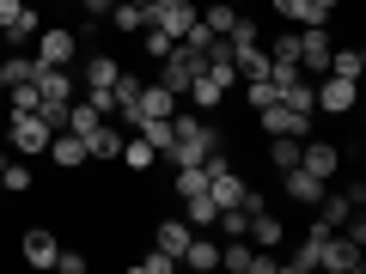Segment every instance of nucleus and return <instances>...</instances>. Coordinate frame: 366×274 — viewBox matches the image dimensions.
<instances>
[{
    "mask_svg": "<svg viewBox=\"0 0 366 274\" xmlns=\"http://www.w3.org/2000/svg\"><path fill=\"white\" fill-rule=\"evenodd\" d=\"M208 153H220V134H214L202 116H183V110H177V116H171V146H165V158H171V165H202Z\"/></svg>",
    "mask_w": 366,
    "mask_h": 274,
    "instance_id": "nucleus-1",
    "label": "nucleus"
},
{
    "mask_svg": "<svg viewBox=\"0 0 366 274\" xmlns=\"http://www.w3.org/2000/svg\"><path fill=\"white\" fill-rule=\"evenodd\" d=\"M49 122H43V110H13V122H6V146L13 153H25V158H37V153H49Z\"/></svg>",
    "mask_w": 366,
    "mask_h": 274,
    "instance_id": "nucleus-2",
    "label": "nucleus"
},
{
    "mask_svg": "<svg viewBox=\"0 0 366 274\" xmlns=\"http://www.w3.org/2000/svg\"><path fill=\"white\" fill-rule=\"evenodd\" d=\"M196 73H202V55H196V49H183V43H171V55L159 61V86H165V91H177V98H183Z\"/></svg>",
    "mask_w": 366,
    "mask_h": 274,
    "instance_id": "nucleus-3",
    "label": "nucleus"
},
{
    "mask_svg": "<svg viewBox=\"0 0 366 274\" xmlns=\"http://www.w3.org/2000/svg\"><path fill=\"white\" fill-rule=\"evenodd\" d=\"M220 268H232V274H274L281 262L274 256H262L250 238H232V244H220Z\"/></svg>",
    "mask_w": 366,
    "mask_h": 274,
    "instance_id": "nucleus-4",
    "label": "nucleus"
},
{
    "mask_svg": "<svg viewBox=\"0 0 366 274\" xmlns=\"http://www.w3.org/2000/svg\"><path fill=\"white\" fill-rule=\"evenodd\" d=\"M312 104H317V110H330V116H354V79L330 73L324 86H312Z\"/></svg>",
    "mask_w": 366,
    "mask_h": 274,
    "instance_id": "nucleus-5",
    "label": "nucleus"
},
{
    "mask_svg": "<svg viewBox=\"0 0 366 274\" xmlns=\"http://www.w3.org/2000/svg\"><path fill=\"white\" fill-rule=\"evenodd\" d=\"M74 55H79V37H74V31H61V25H55V31H37V61H43V67H67Z\"/></svg>",
    "mask_w": 366,
    "mask_h": 274,
    "instance_id": "nucleus-6",
    "label": "nucleus"
},
{
    "mask_svg": "<svg viewBox=\"0 0 366 274\" xmlns=\"http://www.w3.org/2000/svg\"><path fill=\"white\" fill-rule=\"evenodd\" d=\"M117 73H122V67L110 61V55H92V61H86V91H92V104L104 110V116H110V86H117Z\"/></svg>",
    "mask_w": 366,
    "mask_h": 274,
    "instance_id": "nucleus-7",
    "label": "nucleus"
},
{
    "mask_svg": "<svg viewBox=\"0 0 366 274\" xmlns=\"http://www.w3.org/2000/svg\"><path fill=\"white\" fill-rule=\"evenodd\" d=\"M244 238H250L257 250H274L281 238H287V225H281V213H269V201H262V208H250V225H244Z\"/></svg>",
    "mask_w": 366,
    "mask_h": 274,
    "instance_id": "nucleus-8",
    "label": "nucleus"
},
{
    "mask_svg": "<svg viewBox=\"0 0 366 274\" xmlns=\"http://www.w3.org/2000/svg\"><path fill=\"white\" fill-rule=\"evenodd\" d=\"M257 122H262V134H300V141H305V128H312V116H305V110H287V104L257 110Z\"/></svg>",
    "mask_w": 366,
    "mask_h": 274,
    "instance_id": "nucleus-9",
    "label": "nucleus"
},
{
    "mask_svg": "<svg viewBox=\"0 0 366 274\" xmlns=\"http://www.w3.org/2000/svg\"><path fill=\"white\" fill-rule=\"evenodd\" d=\"M317 268H330V274H360V244L336 232V238L324 244V256H317Z\"/></svg>",
    "mask_w": 366,
    "mask_h": 274,
    "instance_id": "nucleus-10",
    "label": "nucleus"
},
{
    "mask_svg": "<svg viewBox=\"0 0 366 274\" xmlns=\"http://www.w3.org/2000/svg\"><path fill=\"white\" fill-rule=\"evenodd\" d=\"M37 13H31V6H25V0H0V37H37Z\"/></svg>",
    "mask_w": 366,
    "mask_h": 274,
    "instance_id": "nucleus-11",
    "label": "nucleus"
},
{
    "mask_svg": "<svg viewBox=\"0 0 366 274\" xmlns=\"http://www.w3.org/2000/svg\"><path fill=\"white\" fill-rule=\"evenodd\" d=\"M330 49H336L330 31H324V25H305V31H300V73H317V67L330 61Z\"/></svg>",
    "mask_w": 366,
    "mask_h": 274,
    "instance_id": "nucleus-12",
    "label": "nucleus"
},
{
    "mask_svg": "<svg viewBox=\"0 0 366 274\" xmlns=\"http://www.w3.org/2000/svg\"><path fill=\"white\" fill-rule=\"evenodd\" d=\"M300 165L305 171H312V177H336V171H342V153H336V146H330V141H300Z\"/></svg>",
    "mask_w": 366,
    "mask_h": 274,
    "instance_id": "nucleus-13",
    "label": "nucleus"
},
{
    "mask_svg": "<svg viewBox=\"0 0 366 274\" xmlns=\"http://www.w3.org/2000/svg\"><path fill=\"white\" fill-rule=\"evenodd\" d=\"M281 177H287V196L300 201V208H317V201H324V189H330V183H324V177H312L305 165H287Z\"/></svg>",
    "mask_w": 366,
    "mask_h": 274,
    "instance_id": "nucleus-14",
    "label": "nucleus"
},
{
    "mask_svg": "<svg viewBox=\"0 0 366 274\" xmlns=\"http://www.w3.org/2000/svg\"><path fill=\"white\" fill-rule=\"evenodd\" d=\"M55 250L61 244H55V232H43V225H31V232L19 238V256H25L31 268H55Z\"/></svg>",
    "mask_w": 366,
    "mask_h": 274,
    "instance_id": "nucleus-15",
    "label": "nucleus"
},
{
    "mask_svg": "<svg viewBox=\"0 0 366 274\" xmlns=\"http://www.w3.org/2000/svg\"><path fill=\"white\" fill-rule=\"evenodd\" d=\"M49 158H55V171H79V165H92V158H86V141H79V134H67V128L49 134Z\"/></svg>",
    "mask_w": 366,
    "mask_h": 274,
    "instance_id": "nucleus-16",
    "label": "nucleus"
},
{
    "mask_svg": "<svg viewBox=\"0 0 366 274\" xmlns=\"http://www.w3.org/2000/svg\"><path fill=\"white\" fill-rule=\"evenodd\" d=\"M141 116H177V91H165L159 79H147L141 104H134V122H141Z\"/></svg>",
    "mask_w": 366,
    "mask_h": 274,
    "instance_id": "nucleus-17",
    "label": "nucleus"
},
{
    "mask_svg": "<svg viewBox=\"0 0 366 274\" xmlns=\"http://www.w3.org/2000/svg\"><path fill=\"white\" fill-rule=\"evenodd\" d=\"M183 268H202V274H208V268H220V244H214V238L208 232H189V244H183Z\"/></svg>",
    "mask_w": 366,
    "mask_h": 274,
    "instance_id": "nucleus-18",
    "label": "nucleus"
},
{
    "mask_svg": "<svg viewBox=\"0 0 366 274\" xmlns=\"http://www.w3.org/2000/svg\"><path fill=\"white\" fill-rule=\"evenodd\" d=\"M79 141H86V158H117V153H122V134L110 128V116L98 122L92 134H79Z\"/></svg>",
    "mask_w": 366,
    "mask_h": 274,
    "instance_id": "nucleus-19",
    "label": "nucleus"
},
{
    "mask_svg": "<svg viewBox=\"0 0 366 274\" xmlns=\"http://www.w3.org/2000/svg\"><path fill=\"white\" fill-rule=\"evenodd\" d=\"M232 67H238V79H262V73H269V49H262V43H238Z\"/></svg>",
    "mask_w": 366,
    "mask_h": 274,
    "instance_id": "nucleus-20",
    "label": "nucleus"
},
{
    "mask_svg": "<svg viewBox=\"0 0 366 274\" xmlns=\"http://www.w3.org/2000/svg\"><path fill=\"white\" fill-rule=\"evenodd\" d=\"M324 67L360 86V73H366V49H354V43H348V49H330V61H324Z\"/></svg>",
    "mask_w": 366,
    "mask_h": 274,
    "instance_id": "nucleus-21",
    "label": "nucleus"
},
{
    "mask_svg": "<svg viewBox=\"0 0 366 274\" xmlns=\"http://www.w3.org/2000/svg\"><path fill=\"white\" fill-rule=\"evenodd\" d=\"M171 189H177V201H189V196H208V165H177Z\"/></svg>",
    "mask_w": 366,
    "mask_h": 274,
    "instance_id": "nucleus-22",
    "label": "nucleus"
},
{
    "mask_svg": "<svg viewBox=\"0 0 366 274\" xmlns=\"http://www.w3.org/2000/svg\"><path fill=\"white\" fill-rule=\"evenodd\" d=\"M134 134H141V141L165 158V146H171V116H141V122H134Z\"/></svg>",
    "mask_w": 366,
    "mask_h": 274,
    "instance_id": "nucleus-23",
    "label": "nucleus"
},
{
    "mask_svg": "<svg viewBox=\"0 0 366 274\" xmlns=\"http://www.w3.org/2000/svg\"><path fill=\"white\" fill-rule=\"evenodd\" d=\"M189 232H196L189 220H159V250H165V256H183V244H189Z\"/></svg>",
    "mask_w": 366,
    "mask_h": 274,
    "instance_id": "nucleus-24",
    "label": "nucleus"
},
{
    "mask_svg": "<svg viewBox=\"0 0 366 274\" xmlns=\"http://www.w3.org/2000/svg\"><path fill=\"white\" fill-rule=\"evenodd\" d=\"M110 25L117 31H147V0H117L110 6Z\"/></svg>",
    "mask_w": 366,
    "mask_h": 274,
    "instance_id": "nucleus-25",
    "label": "nucleus"
},
{
    "mask_svg": "<svg viewBox=\"0 0 366 274\" xmlns=\"http://www.w3.org/2000/svg\"><path fill=\"white\" fill-rule=\"evenodd\" d=\"M98 122H104V110L86 98V104H67V122H61V128H67V134H92Z\"/></svg>",
    "mask_w": 366,
    "mask_h": 274,
    "instance_id": "nucleus-26",
    "label": "nucleus"
},
{
    "mask_svg": "<svg viewBox=\"0 0 366 274\" xmlns=\"http://www.w3.org/2000/svg\"><path fill=\"white\" fill-rule=\"evenodd\" d=\"M31 165H19V158H6V165H0V189H6V196H31Z\"/></svg>",
    "mask_w": 366,
    "mask_h": 274,
    "instance_id": "nucleus-27",
    "label": "nucleus"
},
{
    "mask_svg": "<svg viewBox=\"0 0 366 274\" xmlns=\"http://www.w3.org/2000/svg\"><path fill=\"white\" fill-rule=\"evenodd\" d=\"M117 158H122L129 171H153V165H159V153L141 141V134H134V141H122V153H117Z\"/></svg>",
    "mask_w": 366,
    "mask_h": 274,
    "instance_id": "nucleus-28",
    "label": "nucleus"
},
{
    "mask_svg": "<svg viewBox=\"0 0 366 274\" xmlns=\"http://www.w3.org/2000/svg\"><path fill=\"white\" fill-rule=\"evenodd\" d=\"M0 79H6V86H25V79H37V55H6V61H0Z\"/></svg>",
    "mask_w": 366,
    "mask_h": 274,
    "instance_id": "nucleus-29",
    "label": "nucleus"
},
{
    "mask_svg": "<svg viewBox=\"0 0 366 274\" xmlns=\"http://www.w3.org/2000/svg\"><path fill=\"white\" fill-rule=\"evenodd\" d=\"M196 19L214 31V37H226V31H232V19H238V6H232V0H214L208 13H196Z\"/></svg>",
    "mask_w": 366,
    "mask_h": 274,
    "instance_id": "nucleus-30",
    "label": "nucleus"
},
{
    "mask_svg": "<svg viewBox=\"0 0 366 274\" xmlns=\"http://www.w3.org/2000/svg\"><path fill=\"white\" fill-rule=\"evenodd\" d=\"M348 213H354V201H348V196H330V189H324V201H317V220L342 232V220H348Z\"/></svg>",
    "mask_w": 366,
    "mask_h": 274,
    "instance_id": "nucleus-31",
    "label": "nucleus"
},
{
    "mask_svg": "<svg viewBox=\"0 0 366 274\" xmlns=\"http://www.w3.org/2000/svg\"><path fill=\"white\" fill-rule=\"evenodd\" d=\"M269 158H274L281 171L300 165V134H269Z\"/></svg>",
    "mask_w": 366,
    "mask_h": 274,
    "instance_id": "nucleus-32",
    "label": "nucleus"
},
{
    "mask_svg": "<svg viewBox=\"0 0 366 274\" xmlns=\"http://www.w3.org/2000/svg\"><path fill=\"white\" fill-rule=\"evenodd\" d=\"M214 213H220V208H214L208 196H189V201H183V220L196 225V232H208V225H214Z\"/></svg>",
    "mask_w": 366,
    "mask_h": 274,
    "instance_id": "nucleus-33",
    "label": "nucleus"
},
{
    "mask_svg": "<svg viewBox=\"0 0 366 274\" xmlns=\"http://www.w3.org/2000/svg\"><path fill=\"white\" fill-rule=\"evenodd\" d=\"M244 225H250V208H220L214 213V232H226V238H244Z\"/></svg>",
    "mask_w": 366,
    "mask_h": 274,
    "instance_id": "nucleus-34",
    "label": "nucleus"
},
{
    "mask_svg": "<svg viewBox=\"0 0 366 274\" xmlns=\"http://www.w3.org/2000/svg\"><path fill=\"white\" fill-rule=\"evenodd\" d=\"M141 43H147V55H153V61H165V55H171V43H177V37H165L159 25H147V31H141Z\"/></svg>",
    "mask_w": 366,
    "mask_h": 274,
    "instance_id": "nucleus-35",
    "label": "nucleus"
},
{
    "mask_svg": "<svg viewBox=\"0 0 366 274\" xmlns=\"http://www.w3.org/2000/svg\"><path fill=\"white\" fill-rule=\"evenodd\" d=\"M342 13V0H305V25H330Z\"/></svg>",
    "mask_w": 366,
    "mask_h": 274,
    "instance_id": "nucleus-36",
    "label": "nucleus"
},
{
    "mask_svg": "<svg viewBox=\"0 0 366 274\" xmlns=\"http://www.w3.org/2000/svg\"><path fill=\"white\" fill-rule=\"evenodd\" d=\"M269 61H293V67H300V31H287V37H274Z\"/></svg>",
    "mask_w": 366,
    "mask_h": 274,
    "instance_id": "nucleus-37",
    "label": "nucleus"
},
{
    "mask_svg": "<svg viewBox=\"0 0 366 274\" xmlns=\"http://www.w3.org/2000/svg\"><path fill=\"white\" fill-rule=\"evenodd\" d=\"M134 268H141V274H171V268H177V256H165V250L153 244V256H141Z\"/></svg>",
    "mask_w": 366,
    "mask_h": 274,
    "instance_id": "nucleus-38",
    "label": "nucleus"
},
{
    "mask_svg": "<svg viewBox=\"0 0 366 274\" xmlns=\"http://www.w3.org/2000/svg\"><path fill=\"white\" fill-rule=\"evenodd\" d=\"M55 268L61 274H86V256H79V250H55Z\"/></svg>",
    "mask_w": 366,
    "mask_h": 274,
    "instance_id": "nucleus-39",
    "label": "nucleus"
},
{
    "mask_svg": "<svg viewBox=\"0 0 366 274\" xmlns=\"http://www.w3.org/2000/svg\"><path fill=\"white\" fill-rule=\"evenodd\" d=\"M6 91H13V110H37V86H31V79L25 86H6Z\"/></svg>",
    "mask_w": 366,
    "mask_h": 274,
    "instance_id": "nucleus-40",
    "label": "nucleus"
},
{
    "mask_svg": "<svg viewBox=\"0 0 366 274\" xmlns=\"http://www.w3.org/2000/svg\"><path fill=\"white\" fill-rule=\"evenodd\" d=\"M274 13L293 19V25H305V0H274Z\"/></svg>",
    "mask_w": 366,
    "mask_h": 274,
    "instance_id": "nucleus-41",
    "label": "nucleus"
},
{
    "mask_svg": "<svg viewBox=\"0 0 366 274\" xmlns=\"http://www.w3.org/2000/svg\"><path fill=\"white\" fill-rule=\"evenodd\" d=\"M0 91H6V79H0Z\"/></svg>",
    "mask_w": 366,
    "mask_h": 274,
    "instance_id": "nucleus-42",
    "label": "nucleus"
},
{
    "mask_svg": "<svg viewBox=\"0 0 366 274\" xmlns=\"http://www.w3.org/2000/svg\"><path fill=\"white\" fill-rule=\"evenodd\" d=\"M232 6H244V0H232Z\"/></svg>",
    "mask_w": 366,
    "mask_h": 274,
    "instance_id": "nucleus-43",
    "label": "nucleus"
},
{
    "mask_svg": "<svg viewBox=\"0 0 366 274\" xmlns=\"http://www.w3.org/2000/svg\"><path fill=\"white\" fill-rule=\"evenodd\" d=\"M0 196H6V189H0Z\"/></svg>",
    "mask_w": 366,
    "mask_h": 274,
    "instance_id": "nucleus-44",
    "label": "nucleus"
}]
</instances>
